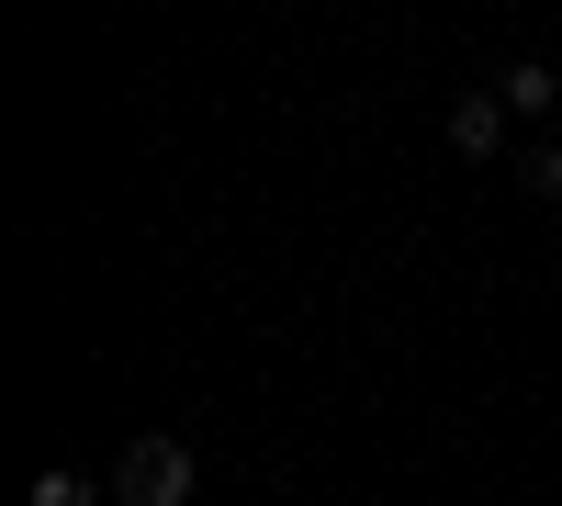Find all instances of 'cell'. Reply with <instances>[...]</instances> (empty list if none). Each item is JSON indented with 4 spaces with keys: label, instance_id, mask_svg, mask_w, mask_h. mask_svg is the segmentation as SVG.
Segmentation results:
<instances>
[{
    "label": "cell",
    "instance_id": "obj_1",
    "mask_svg": "<svg viewBox=\"0 0 562 506\" xmlns=\"http://www.w3.org/2000/svg\"><path fill=\"white\" fill-rule=\"evenodd\" d=\"M113 495L124 506H180V495H192V450H180V439H124Z\"/></svg>",
    "mask_w": 562,
    "mask_h": 506
},
{
    "label": "cell",
    "instance_id": "obj_2",
    "mask_svg": "<svg viewBox=\"0 0 562 506\" xmlns=\"http://www.w3.org/2000/svg\"><path fill=\"white\" fill-rule=\"evenodd\" d=\"M450 147L461 158H495L506 147V90H461V102H450Z\"/></svg>",
    "mask_w": 562,
    "mask_h": 506
},
{
    "label": "cell",
    "instance_id": "obj_3",
    "mask_svg": "<svg viewBox=\"0 0 562 506\" xmlns=\"http://www.w3.org/2000/svg\"><path fill=\"white\" fill-rule=\"evenodd\" d=\"M495 90H506V113H551V102H562V79H551L540 57H518V68H506Z\"/></svg>",
    "mask_w": 562,
    "mask_h": 506
},
{
    "label": "cell",
    "instance_id": "obj_4",
    "mask_svg": "<svg viewBox=\"0 0 562 506\" xmlns=\"http://www.w3.org/2000/svg\"><path fill=\"white\" fill-rule=\"evenodd\" d=\"M34 506H102V484H79V473H34Z\"/></svg>",
    "mask_w": 562,
    "mask_h": 506
},
{
    "label": "cell",
    "instance_id": "obj_5",
    "mask_svg": "<svg viewBox=\"0 0 562 506\" xmlns=\"http://www.w3.org/2000/svg\"><path fill=\"white\" fill-rule=\"evenodd\" d=\"M518 180H529L540 203H562V147H529V169H518Z\"/></svg>",
    "mask_w": 562,
    "mask_h": 506
}]
</instances>
